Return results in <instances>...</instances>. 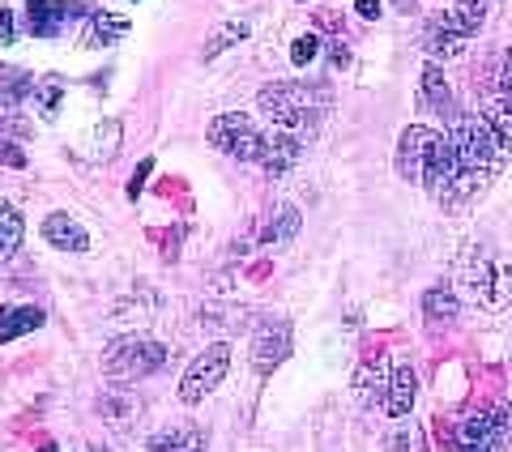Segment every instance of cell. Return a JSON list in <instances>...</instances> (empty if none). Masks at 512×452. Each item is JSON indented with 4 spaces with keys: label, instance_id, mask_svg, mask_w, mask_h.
Instances as JSON below:
<instances>
[{
    "label": "cell",
    "instance_id": "obj_6",
    "mask_svg": "<svg viewBox=\"0 0 512 452\" xmlns=\"http://www.w3.org/2000/svg\"><path fill=\"white\" fill-rule=\"evenodd\" d=\"M167 363V346L141 333H124L103 350V376L116 384H137Z\"/></svg>",
    "mask_w": 512,
    "mask_h": 452
},
{
    "label": "cell",
    "instance_id": "obj_15",
    "mask_svg": "<svg viewBox=\"0 0 512 452\" xmlns=\"http://www.w3.org/2000/svg\"><path fill=\"white\" fill-rule=\"evenodd\" d=\"M43 239L52 248H60V252H90V235H86V226L77 222V218H69V214H47L43 218Z\"/></svg>",
    "mask_w": 512,
    "mask_h": 452
},
{
    "label": "cell",
    "instance_id": "obj_23",
    "mask_svg": "<svg viewBox=\"0 0 512 452\" xmlns=\"http://www.w3.org/2000/svg\"><path fill=\"white\" fill-rule=\"evenodd\" d=\"M22 235H26L22 214H18V209H13V205L0 201V265H5L9 256L22 248Z\"/></svg>",
    "mask_w": 512,
    "mask_h": 452
},
{
    "label": "cell",
    "instance_id": "obj_3",
    "mask_svg": "<svg viewBox=\"0 0 512 452\" xmlns=\"http://www.w3.org/2000/svg\"><path fill=\"white\" fill-rule=\"evenodd\" d=\"M461 286L470 290V299L487 312H500L508 308L512 299V256L495 252L491 244H478L466 252L461 261Z\"/></svg>",
    "mask_w": 512,
    "mask_h": 452
},
{
    "label": "cell",
    "instance_id": "obj_26",
    "mask_svg": "<svg viewBox=\"0 0 512 452\" xmlns=\"http://www.w3.org/2000/svg\"><path fill=\"white\" fill-rule=\"evenodd\" d=\"M384 452H427V431L419 423H402L397 431H389Z\"/></svg>",
    "mask_w": 512,
    "mask_h": 452
},
{
    "label": "cell",
    "instance_id": "obj_33",
    "mask_svg": "<svg viewBox=\"0 0 512 452\" xmlns=\"http://www.w3.org/2000/svg\"><path fill=\"white\" fill-rule=\"evenodd\" d=\"M333 64H338V69H346V64H350V47L346 43H333Z\"/></svg>",
    "mask_w": 512,
    "mask_h": 452
},
{
    "label": "cell",
    "instance_id": "obj_30",
    "mask_svg": "<svg viewBox=\"0 0 512 452\" xmlns=\"http://www.w3.org/2000/svg\"><path fill=\"white\" fill-rule=\"evenodd\" d=\"M150 171H154V158H146V163L137 167V175H133V180H128V197H133V201L141 197V188H146V175H150Z\"/></svg>",
    "mask_w": 512,
    "mask_h": 452
},
{
    "label": "cell",
    "instance_id": "obj_7",
    "mask_svg": "<svg viewBox=\"0 0 512 452\" xmlns=\"http://www.w3.org/2000/svg\"><path fill=\"white\" fill-rule=\"evenodd\" d=\"M227 371H231V346H227V342L205 346L197 359L188 363V371H184V380H180V401H184V406H197V401H205L222 380H227Z\"/></svg>",
    "mask_w": 512,
    "mask_h": 452
},
{
    "label": "cell",
    "instance_id": "obj_1",
    "mask_svg": "<svg viewBox=\"0 0 512 452\" xmlns=\"http://www.w3.org/2000/svg\"><path fill=\"white\" fill-rule=\"evenodd\" d=\"M444 133L453 141V154H457V180H453V192L444 197V205H466L491 188V180L508 163L512 145L495 133L483 116H466V111H461Z\"/></svg>",
    "mask_w": 512,
    "mask_h": 452
},
{
    "label": "cell",
    "instance_id": "obj_14",
    "mask_svg": "<svg viewBox=\"0 0 512 452\" xmlns=\"http://www.w3.org/2000/svg\"><path fill=\"white\" fill-rule=\"evenodd\" d=\"M69 13H73L69 0H30V9H26V30H30L35 39H52V35H60V30H64Z\"/></svg>",
    "mask_w": 512,
    "mask_h": 452
},
{
    "label": "cell",
    "instance_id": "obj_19",
    "mask_svg": "<svg viewBox=\"0 0 512 452\" xmlns=\"http://www.w3.org/2000/svg\"><path fill=\"white\" fill-rule=\"evenodd\" d=\"M423 312H427V325H457V316H461V303L453 290H444V286H431L427 295H423Z\"/></svg>",
    "mask_w": 512,
    "mask_h": 452
},
{
    "label": "cell",
    "instance_id": "obj_12",
    "mask_svg": "<svg viewBox=\"0 0 512 452\" xmlns=\"http://www.w3.org/2000/svg\"><path fill=\"white\" fill-rule=\"evenodd\" d=\"M299 154H303V141L295 133H282V128H269L265 133V145H261V171L269 175H282V171H291L299 163Z\"/></svg>",
    "mask_w": 512,
    "mask_h": 452
},
{
    "label": "cell",
    "instance_id": "obj_17",
    "mask_svg": "<svg viewBox=\"0 0 512 452\" xmlns=\"http://www.w3.org/2000/svg\"><path fill=\"white\" fill-rule=\"evenodd\" d=\"M389 367L393 363H359L355 371V397H359V406L363 410H376L384 406V393H389Z\"/></svg>",
    "mask_w": 512,
    "mask_h": 452
},
{
    "label": "cell",
    "instance_id": "obj_21",
    "mask_svg": "<svg viewBox=\"0 0 512 452\" xmlns=\"http://www.w3.org/2000/svg\"><path fill=\"white\" fill-rule=\"evenodd\" d=\"M99 414L107 418L111 427H133L137 418H141V401L137 397H128V393H107L103 401H99Z\"/></svg>",
    "mask_w": 512,
    "mask_h": 452
},
{
    "label": "cell",
    "instance_id": "obj_29",
    "mask_svg": "<svg viewBox=\"0 0 512 452\" xmlns=\"http://www.w3.org/2000/svg\"><path fill=\"white\" fill-rule=\"evenodd\" d=\"M0 167H13V171H22L26 167V154H22V145H13L0 137Z\"/></svg>",
    "mask_w": 512,
    "mask_h": 452
},
{
    "label": "cell",
    "instance_id": "obj_34",
    "mask_svg": "<svg viewBox=\"0 0 512 452\" xmlns=\"http://www.w3.org/2000/svg\"><path fill=\"white\" fill-rule=\"evenodd\" d=\"M43 452H60V448H52V444H47V448H43Z\"/></svg>",
    "mask_w": 512,
    "mask_h": 452
},
{
    "label": "cell",
    "instance_id": "obj_24",
    "mask_svg": "<svg viewBox=\"0 0 512 452\" xmlns=\"http://www.w3.org/2000/svg\"><path fill=\"white\" fill-rule=\"evenodd\" d=\"M252 35V22H222L210 39H205V47H201V56L205 60H214V56H222L227 47H235V43H244Z\"/></svg>",
    "mask_w": 512,
    "mask_h": 452
},
{
    "label": "cell",
    "instance_id": "obj_20",
    "mask_svg": "<svg viewBox=\"0 0 512 452\" xmlns=\"http://www.w3.org/2000/svg\"><path fill=\"white\" fill-rule=\"evenodd\" d=\"M128 30H133V22L120 18V13H94L86 43H94V47H111V43L128 39Z\"/></svg>",
    "mask_w": 512,
    "mask_h": 452
},
{
    "label": "cell",
    "instance_id": "obj_8",
    "mask_svg": "<svg viewBox=\"0 0 512 452\" xmlns=\"http://www.w3.org/2000/svg\"><path fill=\"white\" fill-rule=\"evenodd\" d=\"M210 145H214V150H222L227 158H239V163H261L265 133L248 116L227 111V116H214L210 120Z\"/></svg>",
    "mask_w": 512,
    "mask_h": 452
},
{
    "label": "cell",
    "instance_id": "obj_4",
    "mask_svg": "<svg viewBox=\"0 0 512 452\" xmlns=\"http://www.w3.org/2000/svg\"><path fill=\"white\" fill-rule=\"evenodd\" d=\"M508 440H512V410L504 401H495V406L478 410V414H466L444 435L448 452H504Z\"/></svg>",
    "mask_w": 512,
    "mask_h": 452
},
{
    "label": "cell",
    "instance_id": "obj_2",
    "mask_svg": "<svg viewBox=\"0 0 512 452\" xmlns=\"http://www.w3.org/2000/svg\"><path fill=\"white\" fill-rule=\"evenodd\" d=\"M329 90L325 86H299V82H269L256 94V107L261 116L282 128V133H295L299 141H312L320 133V124L329 116Z\"/></svg>",
    "mask_w": 512,
    "mask_h": 452
},
{
    "label": "cell",
    "instance_id": "obj_31",
    "mask_svg": "<svg viewBox=\"0 0 512 452\" xmlns=\"http://www.w3.org/2000/svg\"><path fill=\"white\" fill-rule=\"evenodd\" d=\"M13 39H18V26H13V13L9 9H0V43H13Z\"/></svg>",
    "mask_w": 512,
    "mask_h": 452
},
{
    "label": "cell",
    "instance_id": "obj_10",
    "mask_svg": "<svg viewBox=\"0 0 512 452\" xmlns=\"http://www.w3.org/2000/svg\"><path fill=\"white\" fill-rule=\"evenodd\" d=\"M440 141V128H427V124H410L402 141H397V175L410 184H423V171H427V158Z\"/></svg>",
    "mask_w": 512,
    "mask_h": 452
},
{
    "label": "cell",
    "instance_id": "obj_5",
    "mask_svg": "<svg viewBox=\"0 0 512 452\" xmlns=\"http://www.w3.org/2000/svg\"><path fill=\"white\" fill-rule=\"evenodd\" d=\"M487 9H491V0H457L448 13H440V18H431L427 26V56L431 60H448V56H461V47H466L474 35H478V26H483L487 18Z\"/></svg>",
    "mask_w": 512,
    "mask_h": 452
},
{
    "label": "cell",
    "instance_id": "obj_11",
    "mask_svg": "<svg viewBox=\"0 0 512 452\" xmlns=\"http://www.w3.org/2000/svg\"><path fill=\"white\" fill-rule=\"evenodd\" d=\"M419 107L427 111V116L444 120V124H453V120L461 116L457 103H453V86L444 82V73L436 69V64H427V69H423V94H419Z\"/></svg>",
    "mask_w": 512,
    "mask_h": 452
},
{
    "label": "cell",
    "instance_id": "obj_13",
    "mask_svg": "<svg viewBox=\"0 0 512 452\" xmlns=\"http://www.w3.org/2000/svg\"><path fill=\"white\" fill-rule=\"evenodd\" d=\"M414 397H419V376H414L410 363H393L389 367V393H384V414L389 418H406L414 410Z\"/></svg>",
    "mask_w": 512,
    "mask_h": 452
},
{
    "label": "cell",
    "instance_id": "obj_28",
    "mask_svg": "<svg viewBox=\"0 0 512 452\" xmlns=\"http://www.w3.org/2000/svg\"><path fill=\"white\" fill-rule=\"evenodd\" d=\"M491 94H495V99H504V103H512V47L500 56V73H495Z\"/></svg>",
    "mask_w": 512,
    "mask_h": 452
},
{
    "label": "cell",
    "instance_id": "obj_25",
    "mask_svg": "<svg viewBox=\"0 0 512 452\" xmlns=\"http://www.w3.org/2000/svg\"><path fill=\"white\" fill-rule=\"evenodd\" d=\"M64 90H69V86H64L60 73H47V77H39V82H35V107H39L43 120H56Z\"/></svg>",
    "mask_w": 512,
    "mask_h": 452
},
{
    "label": "cell",
    "instance_id": "obj_16",
    "mask_svg": "<svg viewBox=\"0 0 512 452\" xmlns=\"http://www.w3.org/2000/svg\"><path fill=\"white\" fill-rule=\"evenodd\" d=\"M210 448V435H205V427L197 423H184V427H167L146 440V452H205Z\"/></svg>",
    "mask_w": 512,
    "mask_h": 452
},
{
    "label": "cell",
    "instance_id": "obj_9",
    "mask_svg": "<svg viewBox=\"0 0 512 452\" xmlns=\"http://www.w3.org/2000/svg\"><path fill=\"white\" fill-rule=\"evenodd\" d=\"M291 346H295V333H291V320H261L252 329V367L269 376L274 367H282L291 359Z\"/></svg>",
    "mask_w": 512,
    "mask_h": 452
},
{
    "label": "cell",
    "instance_id": "obj_22",
    "mask_svg": "<svg viewBox=\"0 0 512 452\" xmlns=\"http://www.w3.org/2000/svg\"><path fill=\"white\" fill-rule=\"evenodd\" d=\"M299 235V209L295 205H274L265 231H261V244H286V239Z\"/></svg>",
    "mask_w": 512,
    "mask_h": 452
},
{
    "label": "cell",
    "instance_id": "obj_32",
    "mask_svg": "<svg viewBox=\"0 0 512 452\" xmlns=\"http://www.w3.org/2000/svg\"><path fill=\"white\" fill-rule=\"evenodd\" d=\"M380 9H384V0H355V13H359V18H367V22H376Z\"/></svg>",
    "mask_w": 512,
    "mask_h": 452
},
{
    "label": "cell",
    "instance_id": "obj_35",
    "mask_svg": "<svg viewBox=\"0 0 512 452\" xmlns=\"http://www.w3.org/2000/svg\"><path fill=\"white\" fill-rule=\"evenodd\" d=\"M397 5H402V9H406V5H410V0H397Z\"/></svg>",
    "mask_w": 512,
    "mask_h": 452
},
{
    "label": "cell",
    "instance_id": "obj_27",
    "mask_svg": "<svg viewBox=\"0 0 512 452\" xmlns=\"http://www.w3.org/2000/svg\"><path fill=\"white\" fill-rule=\"evenodd\" d=\"M320 56V39L312 35V30H308V35H299L295 43H291V60L299 64V69H308V64Z\"/></svg>",
    "mask_w": 512,
    "mask_h": 452
},
{
    "label": "cell",
    "instance_id": "obj_18",
    "mask_svg": "<svg viewBox=\"0 0 512 452\" xmlns=\"http://www.w3.org/2000/svg\"><path fill=\"white\" fill-rule=\"evenodd\" d=\"M43 308L35 303H0V342H18L22 333L43 325Z\"/></svg>",
    "mask_w": 512,
    "mask_h": 452
}]
</instances>
